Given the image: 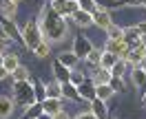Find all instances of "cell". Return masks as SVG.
<instances>
[{"instance_id": "cell-1", "label": "cell", "mask_w": 146, "mask_h": 119, "mask_svg": "<svg viewBox=\"0 0 146 119\" xmlns=\"http://www.w3.org/2000/svg\"><path fill=\"white\" fill-rule=\"evenodd\" d=\"M38 24H40V33H42V40L49 42V44H58V42H64L66 37H69V22L66 18L62 16H58L53 9H51V5L46 2L42 11H40V20H38Z\"/></svg>"}, {"instance_id": "cell-2", "label": "cell", "mask_w": 146, "mask_h": 119, "mask_svg": "<svg viewBox=\"0 0 146 119\" xmlns=\"http://www.w3.org/2000/svg\"><path fill=\"white\" fill-rule=\"evenodd\" d=\"M20 31H22V42H25V46H27L31 53H33L42 42H44V40H42V33H40V24H38L36 18L27 20V22H25V27L20 29Z\"/></svg>"}, {"instance_id": "cell-3", "label": "cell", "mask_w": 146, "mask_h": 119, "mask_svg": "<svg viewBox=\"0 0 146 119\" xmlns=\"http://www.w3.org/2000/svg\"><path fill=\"white\" fill-rule=\"evenodd\" d=\"M11 91H13V101H16V104L25 106V108H29V106H33V104H36V97H33V84H31V80H29V82H13Z\"/></svg>"}, {"instance_id": "cell-4", "label": "cell", "mask_w": 146, "mask_h": 119, "mask_svg": "<svg viewBox=\"0 0 146 119\" xmlns=\"http://www.w3.org/2000/svg\"><path fill=\"white\" fill-rule=\"evenodd\" d=\"M0 29H2V33H5V37H7L9 42H18V44L25 46V42H22V31H20V27L16 24V20L0 18Z\"/></svg>"}, {"instance_id": "cell-5", "label": "cell", "mask_w": 146, "mask_h": 119, "mask_svg": "<svg viewBox=\"0 0 146 119\" xmlns=\"http://www.w3.org/2000/svg\"><path fill=\"white\" fill-rule=\"evenodd\" d=\"M49 5H51V9H53L58 16H62V18H66V20H69L75 11L80 9L78 0H51Z\"/></svg>"}, {"instance_id": "cell-6", "label": "cell", "mask_w": 146, "mask_h": 119, "mask_svg": "<svg viewBox=\"0 0 146 119\" xmlns=\"http://www.w3.org/2000/svg\"><path fill=\"white\" fill-rule=\"evenodd\" d=\"M91 49H93V44H91V40H89L86 36H82V33H80V36L73 37V49H71V51L75 53V57H78L80 62H82V60H86V55L91 53Z\"/></svg>"}, {"instance_id": "cell-7", "label": "cell", "mask_w": 146, "mask_h": 119, "mask_svg": "<svg viewBox=\"0 0 146 119\" xmlns=\"http://www.w3.org/2000/svg\"><path fill=\"white\" fill-rule=\"evenodd\" d=\"M142 40H144V36L139 33L137 24H135V27H124V40H122V42H124L131 51H133V46H135L137 42H142Z\"/></svg>"}, {"instance_id": "cell-8", "label": "cell", "mask_w": 146, "mask_h": 119, "mask_svg": "<svg viewBox=\"0 0 146 119\" xmlns=\"http://www.w3.org/2000/svg\"><path fill=\"white\" fill-rule=\"evenodd\" d=\"M51 71H53V80H58L60 84H66V82H69V77H71V68H66L64 64H60L58 60H53Z\"/></svg>"}, {"instance_id": "cell-9", "label": "cell", "mask_w": 146, "mask_h": 119, "mask_svg": "<svg viewBox=\"0 0 146 119\" xmlns=\"http://www.w3.org/2000/svg\"><path fill=\"white\" fill-rule=\"evenodd\" d=\"M93 24L106 31V29H109L111 24H113V18H111V11H106V9H100L98 13H93Z\"/></svg>"}, {"instance_id": "cell-10", "label": "cell", "mask_w": 146, "mask_h": 119, "mask_svg": "<svg viewBox=\"0 0 146 119\" xmlns=\"http://www.w3.org/2000/svg\"><path fill=\"white\" fill-rule=\"evenodd\" d=\"M16 16H18V5L11 2V0H2L0 2V18L16 20Z\"/></svg>"}, {"instance_id": "cell-11", "label": "cell", "mask_w": 146, "mask_h": 119, "mask_svg": "<svg viewBox=\"0 0 146 119\" xmlns=\"http://www.w3.org/2000/svg\"><path fill=\"white\" fill-rule=\"evenodd\" d=\"M71 20L75 22V27H82V29H84V27H91V24H93V13L78 9V11L71 16Z\"/></svg>"}, {"instance_id": "cell-12", "label": "cell", "mask_w": 146, "mask_h": 119, "mask_svg": "<svg viewBox=\"0 0 146 119\" xmlns=\"http://www.w3.org/2000/svg\"><path fill=\"white\" fill-rule=\"evenodd\" d=\"M78 93H80V99H84V101L91 104V101L95 99V84H93L91 80H86L82 86H78Z\"/></svg>"}, {"instance_id": "cell-13", "label": "cell", "mask_w": 146, "mask_h": 119, "mask_svg": "<svg viewBox=\"0 0 146 119\" xmlns=\"http://www.w3.org/2000/svg\"><path fill=\"white\" fill-rule=\"evenodd\" d=\"M91 112L95 115V119H109V106H106V101L95 97L91 101Z\"/></svg>"}, {"instance_id": "cell-14", "label": "cell", "mask_w": 146, "mask_h": 119, "mask_svg": "<svg viewBox=\"0 0 146 119\" xmlns=\"http://www.w3.org/2000/svg\"><path fill=\"white\" fill-rule=\"evenodd\" d=\"M131 82L135 88H146V71L142 66H135V68H131Z\"/></svg>"}, {"instance_id": "cell-15", "label": "cell", "mask_w": 146, "mask_h": 119, "mask_svg": "<svg viewBox=\"0 0 146 119\" xmlns=\"http://www.w3.org/2000/svg\"><path fill=\"white\" fill-rule=\"evenodd\" d=\"M13 108H16V101L11 99V97L0 95V119H9L13 115Z\"/></svg>"}, {"instance_id": "cell-16", "label": "cell", "mask_w": 146, "mask_h": 119, "mask_svg": "<svg viewBox=\"0 0 146 119\" xmlns=\"http://www.w3.org/2000/svg\"><path fill=\"white\" fill-rule=\"evenodd\" d=\"M55 60H58L60 64H64L66 68H71V71L75 68V66H78V62H80V60L75 57V53H73V51H62V53L58 55Z\"/></svg>"}, {"instance_id": "cell-17", "label": "cell", "mask_w": 146, "mask_h": 119, "mask_svg": "<svg viewBox=\"0 0 146 119\" xmlns=\"http://www.w3.org/2000/svg\"><path fill=\"white\" fill-rule=\"evenodd\" d=\"M42 108H44L46 115H58L62 108V99H53V97H46L44 101H42Z\"/></svg>"}, {"instance_id": "cell-18", "label": "cell", "mask_w": 146, "mask_h": 119, "mask_svg": "<svg viewBox=\"0 0 146 119\" xmlns=\"http://www.w3.org/2000/svg\"><path fill=\"white\" fill-rule=\"evenodd\" d=\"M119 62V57L115 53H109V51H104L102 49V62H100V68H104V71H111L113 66Z\"/></svg>"}, {"instance_id": "cell-19", "label": "cell", "mask_w": 146, "mask_h": 119, "mask_svg": "<svg viewBox=\"0 0 146 119\" xmlns=\"http://www.w3.org/2000/svg\"><path fill=\"white\" fill-rule=\"evenodd\" d=\"M91 75H93L91 82L95 84V86H102V84H109V82H111V71H104V68H95Z\"/></svg>"}, {"instance_id": "cell-20", "label": "cell", "mask_w": 146, "mask_h": 119, "mask_svg": "<svg viewBox=\"0 0 146 119\" xmlns=\"http://www.w3.org/2000/svg\"><path fill=\"white\" fill-rule=\"evenodd\" d=\"M33 97H36L38 104H42V101L46 99V84L44 82H40V80H33Z\"/></svg>"}, {"instance_id": "cell-21", "label": "cell", "mask_w": 146, "mask_h": 119, "mask_svg": "<svg viewBox=\"0 0 146 119\" xmlns=\"http://www.w3.org/2000/svg\"><path fill=\"white\" fill-rule=\"evenodd\" d=\"M62 97L71 101H80V93H78V86H73L71 82L62 84Z\"/></svg>"}, {"instance_id": "cell-22", "label": "cell", "mask_w": 146, "mask_h": 119, "mask_svg": "<svg viewBox=\"0 0 146 119\" xmlns=\"http://www.w3.org/2000/svg\"><path fill=\"white\" fill-rule=\"evenodd\" d=\"M46 97H53V99H62V84L58 80H51L46 84Z\"/></svg>"}, {"instance_id": "cell-23", "label": "cell", "mask_w": 146, "mask_h": 119, "mask_svg": "<svg viewBox=\"0 0 146 119\" xmlns=\"http://www.w3.org/2000/svg\"><path fill=\"white\" fill-rule=\"evenodd\" d=\"M106 40H113V42H122V40H124V27L111 24V27L106 29Z\"/></svg>"}, {"instance_id": "cell-24", "label": "cell", "mask_w": 146, "mask_h": 119, "mask_svg": "<svg viewBox=\"0 0 146 119\" xmlns=\"http://www.w3.org/2000/svg\"><path fill=\"white\" fill-rule=\"evenodd\" d=\"M115 95V91L111 88L109 84H102V86H95V97L98 99H102V101H109L111 97Z\"/></svg>"}, {"instance_id": "cell-25", "label": "cell", "mask_w": 146, "mask_h": 119, "mask_svg": "<svg viewBox=\"0 0 146 119\" xmlns=\"http://www.w3.org/2000/svg\"><path fill=\"white\" fill-rule=\"evenodd\" d=\"M89 66H93V68H100V62H102V49H95L93 46L91 53L86 55V60H84Z\"/></svg>"}, {"instance_id": "cell-26", "label": "cell", "mask_w": 146, "mask_h": 119, "mask_svg": "<svg viewBox=\"0 0 146 119\" xmlns=\"http://www.w3.org/2000/svg\"><path fill=\"white\" fill-rule=\"evenodd\" d=\"M42 112H44V108H42V104H33V106H29V108H25V117L22 119H40L42 117Z\"/></svg>"}, {"instance_id": "cell-27", "label": "cell", "mask_w": 146, "mask_h": 119, "mask_svg": "<svg viewBox=\"0 0 146 119\" xmlns=\"http://www.w3.org/2000/svg\"><path fill=\"white\" fill-rule=\"evenodd\" d=\"M126 73H131V66H128L124 60H119L117 64L111 68V75H113V77H122V80H124V75H126Z\"/></svg>"}, {"instance_id": "cell-28", "label": "cell", "mask_w": 146, "mask_h": 119, "mask_svg": "<svg viewBox=\"0 0 146 119\" xmlns=\"http://www.w3.org/2000/svg\"><path fill=\"white\" fill-rule=\"evenodd\" d=\"M5 68H7V71H9V73H13V71H16V68H18L20 66V60H18V55L16 53H9V55H5Z\"/></svg>"}, {"instance_id": "cell-29", "label": "cell", "mask_w": 146, "mask_h": 119, "mask_svg": "<svg viewBox=\"0 0 146 119\" xmlns=\"http://www.w3.org/2000/svg\"><path fill=\"white\" fill-rule=\"evenodd\" d=\"M11 77H13V82H29V68L25 64H20L13 73H11Z\"/></svg>"}, {"instance_id": "cell-30", "label": "cell", "mask_w": 146, "mask_h": 119, "mask_svg": "<svg viewBox=\"0 0 146 119\" xmlns=\"http://www.w3.org/2000/svg\"><path fill=\"white\" fill-rule=\"evenodd\" d=\"M86 80H89L86 73H84V71H78V68H73V71H71V77H69V82H71L73 86H82Z\"/></svg>"}, {"instance_id": "cell-31", "label": "cell", "mask_w": 146, "mask_h": 119, "mask_svg": "<svg viewBox=\"0 0 146 119\" xmlns=\"http://www.w3.org/2000/svg\"><path fill=\"white\" fill-rule=\"evenodd\" d=\"M78 5H80L82 11H89V13H98V11H100V7H98L95 0H78Z\"/></svg>"}, {"instance_id": "cell-32", "label": "cell", "mask_w": 146, "mask_h": 119, "mask_svg": "<svg viewBox=\"0 0 146 119\" xmlns=\"http://www.w3.org/2000/svg\"><path fill=\"white\" fill-rule=\"evenodd\" d=\"M109 86H111L115 93H124V91H126V84H124V80H122V77H113V75H111Z\"/></svg>"}, {"instance_id": "cell-33", "label": "cell", "mask_w": 146, "mask_h": 119, "mask_svg": "<svg viewBox=\"0 0 146 119\" xmlns=\"http://www.w3.org/2000/svg\"><path fill=\"white\" fill-rule=\"evenodd\" d=\"M49 53H51V44H49V42H42V44L33 51V55H36V57H46Z\"/></svg>"}, {"instance_id": "cell-34", "label": "cell", "mask_w": 146, "mask_h": 119, "mask_svg": "<svg viewBox=\"0 0 146 119\" xmlns=\"http://www.w3.org/2000/svg\"><path fill=\"white\" fill-rule=\"evenodd\" d=\"M119 9H124V7H142V0H117Z\"/></svg>"}, {"instance_id": "cell-35", "label": "cell", "mask_w": 146, "mask_h": 119, "mask_svg": "<svg viewBox=\"0 0 146 119\" xmlns=\"http://www.w3.org/2000/svg\"><path fill=\"white\" fill-rule=\"evenodd\" d=\"M71 119H95V115H93L91 110H84V112H80V115H75Z\"/></svg>"}, {"instance_id": "cell-36", "label": "cell", "mask_w": 146, "mask_h": 119, "mask_svg": "<svg viewBox=\"0 0 146 119\" xmlns=\"http://www.w3.org/2000/svg\"><path fill=\"white\" fill-rule=\"evenodd\" d=\"M7 46H9V40L0 36V55H5V49H7Z\"/></svg>"}, {"instance_id": "cell-37", "label": "cell", "mask_w": 146, "mask_h": 119, "mask_svg": "<svg viewBox=\"0 0 146 119\" xmlns=\"http://www.w3.org/2000/svg\"><path fill=\"white\" fill-rule=\"evenodd\" d=\"M7 77H11V73L5 68V66H0V80H7Z\"/></svg>"}, {"instance_id": "cell-38", "label": "cell", "mask_w": 146, "mask_h": 119, "mask_svg": "<svg viewBox=\"0 0 146 119\" xmlns=\"http://www.w3.org/2000/svg\"><path fill=\"white\" fill-rule=\"evenodd\" d=\"M53 119H71V117L66 115V110H60L58 115H53Z\"/></svg>"}, {"instance_id": "cell-39", "label": "cell", "mask_w": 146, "mask_h": 119, "mask_svg": "<svg viewBox=\"0 0 146 119\" xmlns=\"http://www.w3.org/2000/svg\"><path fill=\"white\" fill-rule=\"evenodd\" d=\"M137 29H139V33L146 37V20H144V22H139V24H137Z\"/></svg>"}, {"instance_id": "cell-40", "label": "cell", "mask_w": 146, "mask_h": 119, "mask_svg": "<svg viewBox=\"0 0 146 119\" xmlns=\"http://www.w3.org/2000/svg\"><path fill=\"white\" fill-rule=\"evenodd\" d=\"M40 119H53V115H46V112H42V117Z\"/></svg>"}, {"instance_id": "cell-41", "label": "cell", "mask_w": 146, "mask_h": 119, "mask_svg": "<svg viewBox=\"0 0 146 119\" xmlns=\"http://www.w3.org/2000/svg\"><path fill=\"white\" fill-rule=\"evenodd\" d=\"M142 108H146V93L142 95Z\"/></svg>"}, {"instance_id": "cell-42", "label": "cell", "mask_w": 146, "mask_h": 119, "mask_svg": "<svg viewBox=\"0 0 146 119\" xmlns=\"http://www.w3.org/2000/svg\"><path fill=\"white\" fill-rule=\"evenodd\" d=\"M5 64V55H0V66Z\"/></svg>"}, {"instance_id": "cell-43", "label": "cell", "mask_w": 146, "mask_h": 119, "mask_svg": "<svg viewBox=\"0 0 146 119\" xmlns=\"http://www.w3.org/2000/svg\"><path fill=\"white\" fill-rule=\"evenodd\" d=\"M142 68H144V71H146V57H144V62H142Z\"/></svg>"}, {"instance_id": "cell-44", "label": "cell", "mask_w": 146, "mask_h": 119, "mask_svg": "<svg viewBox=\"0 0 146 119\" xmlns=\"http://www.w3.org/2000/svg\"><path fill=\"white\" fill-rule=\"evenodd\" d=\"M11 2H16V5H20V2H22V0H11Z\"/></svg>"}, {"instance_id": "cell-45", "label": "cell", "mask_w": 146, "mask_h": 119, "mask_svg": "<svg viewBox=\"0 0 146 119\" xmlns=\"http://www.w3.org/2000/svg\"><path fill=\"white\" fill-rule=\"evenodd\" d=\"M142 7H146V0H142Z\"/></svg>"}]
</instances>
